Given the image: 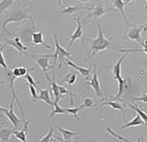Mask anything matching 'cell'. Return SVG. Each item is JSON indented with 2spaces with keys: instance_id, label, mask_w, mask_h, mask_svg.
Instances as JSON below:
<instances>
[{
  "instance_id": "cell-28",
  "label": "cell",
  "mask_w": 147,
  "mask_h": 142,
  "mask_svg": "<svg viewBox=\"0 0 147 142\" xmlns=\"http://www.w3.org/2000/svg\"><path fill=\"white\" fill-rule=\"evenodd\" d=\"M78 80V75L74 73H69L68 74L65 76V77L63 79V83H67L69 85H74Z\"/></svg>"
},
{
  "instance_id": "cell-14",
  "label": "cell",
  "mask_w": 147,
  "mask_h": 142,
  "mask_svg": "<svg viewBox=\"0 0 147 142\" xmlns=\"http://www.w3.org/2000/svg\"><path fill=\"white\" fill-rule=\"evenodd\" d=\"M29 122L25 121L23 124V127L21 129H15L13 134L18 141L22 142L27 141V135H28V127H29Z\"/></svg>"
},
{
  "instance_id": "cell-11",
  "label": "cell",
  "mask_w": 147,
  "mask_h": 142,
  "mask_svg": "<svg viewBox=\"0 0 147 142\" xmlns=\"http://www.w3.org/2000/svg\"><path fill=\"white\" fill-rule=\"evenodd\" d=\"M64 62H65V63H66V65H67V66H70V67H71V68H73L74 69L77 70L78 72L84 78L86 79V80H89L90 73H91V70H92V66H90L89 68H86V67L79 66L78 65H77L76 63H74V62H72L70 59H66Z\"/></svg>"
},
{
  "instance_id": "cell-31",
  "label": "cell",
  "mask_w": 147,
  "mask_h": 142,
  "mask_svg": "<svg viewBox=\"0 0 147 142\" xmlns=\"http://www.w3.org/2000/svg\"><path fill=\"white\" fill-rule=\"evenodd\" d=\"M143 48H140V49H119L118 50L119 52L121 53H134V52H140V53H145L147 55V44H146L143 42L142 44Z\"/></svg>"
},
{
  "instance_id": "cell-8",
  "label": "cell",
  "mask_w": 147,
  "mask_h": 142,
  "mask_svg": "<svg viewBox=\"0 0 147 142\" xmlns=\"http://www.w3.org/2000/svg\"><path fill=\"white\" fill-rule=\"evenodd\" d=\"M118 81V93L115 95V96L112 98L111 100H121L122 96H123L125 93H127L129 90H131V81L130 79L127 78H119L117 80Z\"/></svg>"
},
{
  "instance_id": "cell-16",
  "label": "cell",
  "mask_w": 147,
  "mask_h": 142,
  "mask_svg": "<svg viewBox=\"0 0 147 142\" xmlns=\"http://www.w3.org/2000/svg\"><path fill=\"white\" fill-rule=\"evenodd\" d=\"M7 45H10L11 47H13L14 49H16L18 51H19L21 53L26 54V50H28V47L26 46L21 41V39L18 36L13 37L11 40H9L7 42Z\"/></svg>"
},
{
  "instance_id": "cell-41",
  "label": "cell",
  "mask_w": 147,
  "mask_h": 142,
  "mask_svg": "<svg viewBox=\"0 0 147 142\" xmlns=\"http://www.w3.org/2000/svg\"><path fill=\"white\" fill-rule=\"evenodd\" d=\"M135 0H125V4H127L129 3H132V2H134Z\"/></svg>"
},
{
  "instance_id": "cell-26",
  "label": "cell",
  "mask_w": 147,
  "mask_h": 142,
  "mask_svg": "<svg viewBox=\"0 0 147 142\" xmlns=\"http://www.w3.org/2000/svg\"><path fill=\"white\" fill-rule=\"evenodd\" d=\"M32 69V68H31ZM31 69H28L26 67H23V66H20V67H15L12 69V73L17 78L18 77H25L27 74V73L29 72Z\"/></svg>"
},
{
  "instance_id": "cell-36",
  "label": "cell",
  "mask_w": 147,
  "mask_h": 142,
  "mask_svg": "<svg viewBox=\"0 0 147 142\" xmlns=\"http://www.w3.org/2000/svg\"><path fill=\"white\" fill-rule=\"evenodd\" d=\"M82 105L83 106V108L86 107V108H91L95 106L94 104V100L90 97H87V96H83L82 97Z\"/></svg>"
},
{
  "instance_id": "cell-35",
  "label": "cell",
  "mask_w": 147,
  "mask_h": 142,
  "mask_svg": "<svg viewBox=\"0 0 147 142\" xmlns=\"http://www.w3.org/2000/svg\"><path fill=\"white\" fill-rule=\"evenodd\" d=\"M33 69H34V68H32V69L29 70V72L27 73V74L25 76V78H26V81H27V84L33 85V86H35L36 88H37V85L40 83V81H36L35 79L32 77V74H31V71L33 70Z\"/></svg>"
},
{
  "instance_id": "cell-33",
  "label": "cell",
  "mask_w": 147,
  "mask_h": 142,
  "mask_svg": "<svg viewBox=\"0 0 147 142\" xmlns=\"http://www.w3.org/2000/svg\"><path fill=\"white\" fill-rule=\"evenodd\" d=\"M59 93L63 96V95H68L70 96V105L74 104V97L75 96V95H74L71 92L68 91L67 88L64 87L63 85H59Z\"/></svg>"
},
{
  "instance_id": "cell-17",
  "label": "cell",
  "mask_w": 147,
  "mask_h": 142,
  "mask_svg": "<svg viewBox=\"0 0 147 142\" xmlns=\"http://www.w3.org/2000/svg\"><path fill=\"white\" fill-rule=\"evenodd\" d=\"M32 42L34 45H41L46 48V49H51V47L45 42L44 40V31L36 32H33L32 34Z\"/></svg>"
},
{
  "instance_id": "cell-1",
  "label": "cell",
  "mask_w": 147,
  "mask_h": 142,
  "mask_svg": "<svg viewBox=\"0 0 147 142\" xmlns=\"http://www.w3.org/2000/svg\"><path fill=\"white\" fill-rule=\"evenodd\" d=\"M96 28H97V36L94 39H90L88 37H82L84 40L90 41V48L89 50V56H94L96 53L100 51H102L106 49H111L112 48V44L108 38L104 34L102 27L100 22L96 23Z\"/></svg>"
},
{
  "instance_id": "cell-3",
  "label": "cell",
  "mask_w": 147,
  "mask_h": 142,
  "mask_svg": "<svg viewBox=\"0 0 147 142\" xmlns=\"http://www.w3.org/2000/svg\"><path fill=\"white\" fill-rule=\"evenodd\" d=\"M54 43H55V49L54 54L52 55H50L51 58H53L54 60H53V63H52V67L54 68L55 64L57 63V61H59V68H60L62 66V64L63 63L64 59L65 58H69L70 57V51L67 49H65L64 47H63L59 44V39H58L57 35H54Z\"/></svg>"
},
{
  "instance_id": "cell-15",
  "label": "cell",
  "mask_w": 147,
  "mask_h": 142,
  "mask_svg": "<svg viewBox=\"0 0 147 142\" xmlns=\"http://www.w3.org/2000/svg\"><path fill=\"white\" fill-rule=\"evenodd\" d=\"M45 77L46 78L49 82V84L51 85V92H52V94L54 96L55 98V102H59L61 98L63 97L59 93V85H58L56 81H55V76L52 77V78H50L48 77V73H45Z\"/></svg>"
},
{
  "instance_id": "cell-45",
  "label": "cell",
  "mask_w": 147,
  "mask_h": 142,
  "mask_svg": "<svg viewBox=\"0 0 147 142\" xmlns=\"http://www.w3.org/2000/svg\"><path fill=\"white\" fill-rule=\"evenodd\" d=\"M145 9H147V0H146V3H145Z\"/></svg>"
},
{
  "instance_id": "cell-19",
  "label": "cell",
  "mask_w": 147,
  "mask_h": 142,
  "mask_svg": "<svg viewBox=\"0 0 147 142\" xmlns=\"http://www.w3.org/2000/svg\"><path fill=\"white\" fill-rule=\"evenodd\" d=\"M118 100H107V101H103L101 104H100L99 105L101 106H109L112 109L115 110H119L120 111L122 114V115L123 117V118H125L124 116V107L119 102H117Z\"/></svg>"
},
{
  "instance_id": "cell-6",
  "label": "cell",
  "mask_w": 147,
  "mask_h": 142,
  "mask_svg": "<svg viewBox=\"0 0 147 142\" xmlns=\"http://www.w3.org/2000/svg\"><path fill=\"white\" fill-rule=\"evenodd\" d=\"M14 103L15 100H10V107L8 109H7L6 112H5V116L7 117L8 120L10 121V123L13 125V127L14 129H19L20 126L25 122V119H20L17 116V114L14 113L13 111V106H14Z\"/></svg>"
},
{
  "instance_id": "cell-42",
  "label": "cell",
  "mask_w": 147,
  "mask_h": 142,
  "mask_svg": "<svg viewBox=\"0 0 147 142\" xmlns=\"http://www.w3.org/2000/svg\"><path fill=\"white\" fill-rule=\"evenodd\" d=\"M58 3H59L60 5H63V0H58Z\"/></svg>"
},
{
  "instance_id": "cell-4",
  "label": "cell",
  "mask_w": 147,
  "mask_h": 142,
  "mask_svg": "<svg viewBox=\"0 0 147 142\" xmlns=\"http://www.w3.org/2000/svg\"><path fill=\"white\" fill-rule=\"evenodd\" d=\"M142 30H144V25H132L126 32L123 39L127 40H134L137 42L139 45L142 46L143 41L141 35Z\"/></svg>"
},
{
  "instance_id": "cell-20",
  "label": "cell",
  "mask_w": 147,
  "mask_h": 142,
  "mask_svg": "<svg viewBox=\"0 0 147 142\" xmlns=\"http://www.w3.org/2000/svg\"><path fill=\"white\" fill-rule=\"evenodd\" d=\"M93 6H78L77 5L75 6H68L65 7L62 10V14H72L74 13L78 12L80 10H88L91 11L93 9Z\"/></svg>"
},
{
  "instance_id": "cell-44",
  "label": "cell",
  "mask_w": 147,
  "mask_h": 142,
  "mask_svg": "<svg viewBox=\"0 0 147 142\" xmlns=\"http://www.w3.org/2000/svg\"><path fill=\"white\" fill-rule=\"evenodd\" d=\"M80 2H82V3H86V2H89L90 0H79Z\"/></svg>"
},
{
  "instance_id": "cell-24",
  "label": "cell",
  "mask_w": 147,
  "mask_h": 142,
  "mask_svg": "<svg viewBox=\"0 0 147 142\" xmlns=\"http://www.w3.org/2000/svg\"><path fill=\"white\" fill-rule=\"evenodd\" d=\"M14 129H9V128H2L0 129V141L9 142L10 141V136L13 134Z\"/></svg>"
},
{
  "instance_id": "cell-38",
  "label": "cell",
  "mask_w": 147,
  "mask_h": 142,
  "mask_svg": "<svg viewBox=\"0 0 147 142\" xmlns=\"http://www.w3.org/2000/svg\"><path fill=\"white\" fill-rule=\"evenodd\" d=\"M3 48H0V66L4 69H7V64L5 58H4L3 53Z\"/></svg>"
},
{
  "instance_id": "cell-43",
  "label": "cell",
  "mask_w": 147,
  "mask_h": 142,
  "mask_svg": "<svg viewBox=\"0 0 147 142\" xmlns=\"http://www.w3.org/2000/svg\"><path fill=\"white\" fill-rule=\"evenodd\" d=\"M144 32H146L147 31V24L146 25H145V26H144V30H143Z\"/></svg>"
},
{
  "instance_id": "cell-39",
  "label": "cell",
  "mask_w": 147,
  "mask_h": 142,
  "mask_svg": "<svg viewBox=\"0 0 147 142\" xmlns=\"http://www.w3.org/2000/svg\"><path fill=\"white\" fill-rule=\"evenodd\" d=\"M132 100L134 101H139V102H142L145 104H147V93H143L141 96L138 97H131Z\"/></svg>"
},
{
  "instance_id": "cell-7",
  "label": "cell",
  "mask_w": 147,
  "mask_h": 142,
  "mask_svg": "<svg viewBox=\"0 0 147 142\" xmlns=\"http://www.w3.org/2000/svg\"><path fill=\"white\" fill-rule=\"evenodd\" d=\"M31 59H34L37 66L42 69V71L47 73L48 69H53L52 66H50L49 63V59L51 58L50 55H28Z\"/></svg>"
},
{
  "instance_id": "cell-2",
  "label": "cell",
  "mask_w": 147,
  "mask_h": 142,
  "mask_svg": "<svg viewBox=\"0 0 147 142\" xmlns=\"http://www.w3.org/2000/svg\"><path fill=\"white\" fill-rule=\"evenodd\" d=\"M24 21H29V22H31V24H32V29H35L36 25L33 17L30 14H29L28 13L24 11L23 9H20V8L13 9V11L10 13V15L7 17V19L5 20V22H3V28L4 31L6 32L9 36H13V34L11 32H10V31L7 29V25L10 24V23H12V22L17 23V24H20L21 22H24Z\"/></svg>"
},
{
  "instance_id": "cell-25",
  "label": "cell",
  "mask_w": 147,
  "mask_h": 142,
  "mask_svg": "<svg viewBox=\"0 0 147 142\" xmlns=\"http://www.w3.org/2000/svg\"><path fill=\"white\" fill-rule=\"evenodd\" d=\"M51 109H52L51 113V118H53L56 114H68V113L64 109V107H62L59 106V102H55L54 101L53 107H51Z\"/></svg>"
},
{
  "instance_id": "cell-5",
  "label": "cell",
  "mask_w": 147,
  "mask_h": 142,
  "mask_svg": "<svg viewBox=\"0 0 147 142\" xmlns=\"http://www.w3.org/2000/svg\"><path fill=\"white\" fill-rule=\"evenodd\" d=\"M5 77H6L7 81L9 82V84H10V93H11V100H15L17 104L18 105L20 110H21V113H22V115L23 117V119H25V114H24V111H23L22 106V104H21V103H20L19 99H18V97L16 90H15V87H14V81H15V80L17 79V77L13 74L12 70H7V72L5 73Z\"/></svg>"
},
{
  "instance_id": "cell-32",
  "label": "cell",
  "mask_w": 147,
  "mask_h": 142,
  "mask_svg": "<svg viewBox=\"0 0 147 142\" xmlns=\"http://www.w3.org/2000/svg\"><path fill=\"white\" fill-rule=\"evenodd\" d=\"M15 0H1L0 1V14L10 8Z\"/></svg>"
},
{
  "instance_id": "cell-18",
  "label": "cell",
  "mask_w": 147,
  "mask_h": 142,
  "mask_svg": "<svg viewBox=\"0 0 147 142\" xmlns=\"http://www.w3.org/2000/svg\"><path fill=\"white\" fill-rule=\"evenodd\" d=\"M128 53H123V55H122L116 63L114 64L113 68H112V72H113V77L115 80H118L119 78L122 77L121 76V66L122 63L123 62V60L125 59V58L127 56Z\"/></svg>"
},
{
  "instance_id": "cell-29",
  "label": "cell",
  "mask_w": 147,
  "mask_h": 142,
  "mask_svg": "<svg viewBox=\"0 0 147 142\" xmlns=\"http://www.w3.org/2000/svg\"><path fill=\"white\" fill-rule=\"evenodd\" d=\"M129 106V107H131V109H133L134 110H135L136 111V113L138 114H139L140 115V117L142 118V120L144 121V122L146 123L147 125V114L146 113V112H144L143 110H142L140 107H138V106H137V104H127Z\"/></svg>"
},
{
  "instance_id": "cell-46",
  "label": "cell",
  "mask_w": 147,
  "mask_h": 142,
  "mask_svg": "<svg viewBox=\"0 0 147 142\" xmlns=\"http://www.w3.org/2000/svg\"><path fill=\"white\" fill-rule=\"evenodd\" d=\"M0 48H3V46L1 44H0Z\"/></svg>"
},
{
  "instance_id": "cell-34",
  "label": "cell",
  "mask_w": 147,
  "mask_h": 142,
  "mask_svg": "<svg viewBox=\"0 0 147 142\" xmlns=\"http://www.w3.org/2000/svg\"><path fill=\"white\" fill-rule=\"evenodd\" d=\"M54 127H53V124H51L50 125V129L48 130V132L47 133V134L41 138L39 141L40 142H48V141H51V138H53L54 137Z\"/></svg>"
},
{
  "instance_id": "cell-47",
  "label": "cell",
  "mask_w": 147,
  "mask_h": 142,
  "mask_svg": "<svg viewBox=\"0 0 147 142\" xmlns=\"http://www.w3.org/2000/svg\"><path fill=\"white\" fill-rule=\"evenodd\" d=\"M146 109H147V107H146Z\"/></svg>"
},
{
  "instance_id": "cell-30",
  "label": "cell",
  "mask_w": 147,
  "mask_h": 142,
  "mask_svg": "<svg viewBox=\"0 0 147 142\" xmlns=\"http://www.w3.org/2000/svg\"><path fill=\"white\" fill-rule=\"evenodd\" d=\"M106 130L108 131V133H109V134H111V135H112V137H115V139H117V140H119V141H123V142H132V141H133V140H131V139L126 138V137H123V136L119 135V134H118V133L115 132V131H114L113 129H111L110 127H107V128H106Z\"/></svg>"
},
{
  "instance_id": "cell-13",
  "label": "cell",
  "mask_w": 147,
  "mask_h": 142,
  "mask_svg": "<svg viewBox=\"0 0 147 142\" xmlns=\"http://www.w3.org/2000/svg\"><path fill=\"white\" fill-rule=\"evenodd\" d=\"M54 126L62 133V135H63V141H72V138H74L76 136L80 135V132H78H78H74V131H71V130H69V129L62 128L60 126L56 125V124H54Z\"/></svg>"
},
{
  "instance_id": "cell-40",
  "label": "cell",
  "mask_w": 147,
  "mask_h": 142,
  "mask_svg": "<svg viewBox=\"0 0 147 142\" xmlns=\"http://www.w3.org/2000/svg\"><path fill=\"white\" fill-rule=\"evenodd\" d=\"M7 108L0 106V119L3 120L5 118V112L7 110Z\"/></svg>"
},
{
  "instance_id": "cell-37",
  "label": "cell",
  "mask_w": 147,
  "mask_h": 142,
  "mask_svg": "<svg viewBox=\"0 0 147 142\" xmlns=\"http://www.w3.org/2000/svg\"><path fill=\"white\" fill-rule=\"evenodd\" d=\"M27 85H28V87H29V92H30V96H31V99H32V102L37 101V98H38L39 94H37L36 88L32 85H29V84H27Z\"/></svg>"
},
{
  "instance_id": "cell-27",
  "label": "cell",
  "mask_w": 147,
  "mask_h": 142,
  "mask_svg": "<svg viewBox=\"0 0 147 142\" xmlns=\"http://www.w3.org/2000/svg\"><path fill=\"white\" fill-rule=\"evenodd\" d=\"M83 108V106L81 104L79 107H70V108H67V107H64V109L65 110L67 111L68 114H70V115H72L74 116L77 121H79L80 120V118L78 117V112L80 111Z\"/></svg>"
},
{
  "instance_id": "cell-10",
  "label": "cell",
  "mask_w": 147,
  "mask_h": 142,
  "mask_svg": "<svg viewBox=\"0 0 147 142\" xmlns=\"http://www.w3.org/2000/svg\"><path fill=\"white\" fill-rule=\"evenodd\" d=\"M74 20L77 24V28L74 31L73 33L70 35V41L69 46H68V50L72 47L74 42H75L77 40L82 39V37H83V29H82V21H81L80 17H77L74 18Z\"/></svg>"
},
{
  "instance_id": "cell-9",
  "label": "cell",
  "mask_w": 147,
  "mask_h": 142,
  "mask_svg": "<svg viewBox=\"0 0 147 142\" xmlns=\"http://www.w3.org/2000/svg\"><path fill=\"white\" fill-rule=\"evenodd\" d=\"M88 85L93 88L94 92L96 93V96H98V97L101 98L102 100H104V96H103L104 94H103L102 89H101V87H100L99 78H98V74H97V72H96V68L95 65H93V76L89 80Z\"/></svg>"
},
{
  "instance_id": "cell-23",
  "label": "cell",
  "mask_w": 147,
  "mask_h": 142,
  "mask_svg": "<svg viewBox=\"0 0 147 142\" xmlns=\"http://www.w3.org/2000/svg\"><path fill=\"white\" fill-rule=\"evenodd\" d=\"M37 100H41L43 101V102H45V104H48L49 106H51V107H53L54 102L51 100L48 89H40V93H39L38 95Z\"/></svg>"
},
{
  "instance_id": "cell-21",
  "label": "cell",
  "mask_w": 147,
  "mask_h": 142,
  "mask_svg": "<svg viewBox=\"0 0 147 142\" xmlns=\"http://www.w3.org/2000/svg\"><path fill=\"white\" fill-rule=\"evenodd\" d=\"M144 126L147 128V125L144 122L142 118H141L139 114H136L133 119H131L130 122H128L126 124H123L122 126V129H127V128H130V127H134V126Z\"/></svg>"
},
{
  "instance_id": "cell-22",
  "label": "cell",
  "mask_w": 147,
  "mask_h": 142,
  "mask_svg": "<svg viewBox=\"0 0 147 142\" xmlns=\"http://www.w3.org/2000/svg\"><path fill=\"white\" fill-rule=\"evenodd\" d=\"M125 3L123 2V0H112V6L114 7V9L115 10H118L119 12L121 13V15L123 16V17L124 19L125 22L127 23V25H130L129 22H128L127 17L126 16L124 11V7H125Z\"/></svg>"
},
{
  "instance_id": "cell-12",
  "label": "cell",
  "mask_w": 147,
  "mask_h": 142,
  "mask_svg": "<svg viewBox=\"0 0 147 142\" xmlns=\"http://www.w3.org/2000/svg\"><path fill=\"white\" fill-rule=\"evenodd\" d=\"M115 11V9L113 8V9H106L105 8V6L103 4L101 3H97L96 6H94L93 8V9L91 10L92 13H90V14L88 16H86V17H85V20L86 19H88L90 18V17H93L95 19H97V18H100V17H102L103 15H105L106 13L109 12V11Z\"/></svg>"
}]
</instances>
